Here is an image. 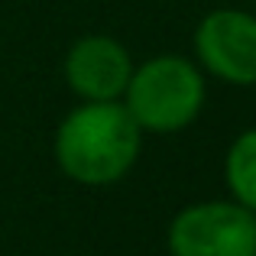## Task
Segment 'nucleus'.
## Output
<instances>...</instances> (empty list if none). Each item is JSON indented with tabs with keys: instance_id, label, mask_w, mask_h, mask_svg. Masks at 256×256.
I'll return each instance as SVG.
<instances>
[{
	"instance_id": "nucleus-1",
	"label": "nucleus",
	"mask_w": 256,
	"mask_h": 256,
	"mask_svg": "<svg viewBox=\"0 0 256 256\" xmlns=\"http://www.w3.org/2000/svg\"><path fill=\"white\" fill-rule=\"evenodd\" d=\"M143 130L120 100H84L56 130V162L88 188L117 185L133 169Z\"/></svg>"
},
{
	"instance_id": "nucleus-2",
	"label": "nucleus",
	"mask_w": 256,
	"mask_h": 256,
	"mask_svg": "<svg viewBox=\"0 0 256 256\" xmlns=\"http://www.w3.org/2000/svg\"><path fill=\"white\" fill-rule=\"evenodd\" d=\"M204 94V75L194 62L156 56L133 68L120 104L143 133H178L198 120Z\"/></svg>"
},
{
	"instance_id": "nucleus-3",
	"label": "nucleus",
	"mask_w": 256,
	"mask_h": 256,
	"mask_svg": "<svg viewBox=\"0 0 256 256\" xmlns=\"http://www.w3.org/2000/svg\"><path fill=\"white\" fill-rule=\"evenodd\" d=\"M172 256H256V214L237 201H198L169 224Z\"/></svg>"
},
{
	"instance_id": "nucleus-4",
	"label": "nucleus",
	"mask_w": 256,
	"mask_h": 256,
	"mask_svg": "<svg viewBox=\"0 0 256 256\" xmlns=\"http://www.w3.org/2000/svg\"><path fill=\"white\" fill-rule=\"evenodd\" d=\"M194 56L220 82L256 84V16L246 10H211L194 30Z\"/></svg>"
},
{
	"instance_id": "nucleus-5",
	"label": "nucleus",
	"mask_w": 256,
	"mask_h": 256,
	"mask_svg": "<svg viewBox=\"0 0 256 256\" xmlns=\"http://www.w3.org/2000/svg\"><path fill=\"white\" fill-rule=\"evenodd\" d=\"M130 75V52L110 36H84L65 56V82L82 100H120Z\"/></svg>"
},
{
	"instance_id": "nucleus-6",
	"label": "nucleus",
	"mask_w": 256,
	"mask_h": 256,
	"mask_svg": "<svg viewBox=\"0 0 256 256\" xmlns=\"http://www.w3.org/2000/svg\"><path fill=\"white\" fill-rule=\"evenodd\" d=\"M224 178L234 201L256 214V126L244 130L230 143L224 159Z\"/></svg>"
}]
</instances>
